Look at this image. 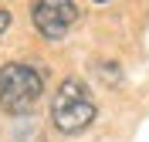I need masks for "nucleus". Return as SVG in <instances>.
Returning a JSON list of instances; mask_svg holds the SVG:
<instances>
[{
  "label": "nucleus",
  "instance_id": "nucleus-1",
  "mask_svg": "<svg viewBox=\"0 0 149 142\" xmlns=\"http://www.w3.org/2000/svg\"><path fill=\"white\" fill-rule=\"evenodd\" d=\"M51 122H54L58 132H65V135L85 132L95 122V98L78 78H65L58 85L54 98H51Z\"/></svg>",
  "mask_w": 149,
  "mask_h": 142
},
{
  "label": "nucleus",
  "instance_id": "nucleus-2",
  "mask_svg": "<svg viewBox=\"0 0 149 142\" xmlns=\"http://www.w3.org/2000/svg\"><path fill=\"white\" fill-rule=\"evenodd\" d=\"M44 91V78L41 71L24 61H10L0 68V108L7 115H24L37 105Z\"/></svg>",
  "mask_w": 149,
  "mask_h": 142
},
{
  "label": "nucleus",
  "instance_id": "nucleus-3",
  "mask_svg": "<svg viewBox=\"0 0 149 142\" xmlns=\"http://www.w3.org/2000/svg\"><path fill=\"white\" fill-rule=\"evenodd\" d=\"M31 20L41 30V37L61 41L78 20V7L71 0H34L31 3Z\"/></svg>",
  "mask_w": 149,
  "mask_h": 142
},
{
  "label": "nucleus",
  "instance_id": "nucleus-4",
  "mask_svg": "<svg viewBox=\"0 0 149 142\" xmlns=\"http://www.w3.org/2000/svg\"><path fill=\"white\" fill-rule=\"evenodd\" d=\"M10 20H14V17H10V10H3V7H0V34L10 27Z\"/></svg>",
  "mask_w": 149,
  "mask_h": 142
},
{
  "label": "nucleus",
  "instance_id": "nucleus-5",
  "mask_svg": "<svg viewBox=\"0 0 149 142\" xmlns=\"http://www.w3.org/2000/svg\"><path fill=\"white\" fill-rule=\"evenodd\" d=\"M95 3H105V0H95Z\"/></svg>",
  "mask_w": 149,
  "mask_h": 142
}]
</instances>
